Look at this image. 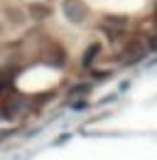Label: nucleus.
Masks as SVG:
<instances>
[{"mask_svg": "<svg viewBox=\"0 0 157 160\" xmlns=\"http://www.w3.org/2000/svg\"><path fill=\"white\" fill-rule=\"evenodd\" d=\"M27 15H30V20L39 22V20H44V18L52 15V8L44 5V2H30V5H27Z\"/></svg>", "mask_w": 157, "mask_h": 160, "instance_id": "2", "label": "nucleus"}, {"mask_svg": "<svg viewBox=\"0 0 157 160\" xmlns=\"http://www.w3.org/2000/svg\"><path fill=\"white\" fill-rule=\"evenodd\" d=\"M5 15H7V20L12 18V25H20V22H22V18H20V10H17V8H5Z\"/></svg>", "mask_w": 157, "mask_h": 160, "instance_id": "3", "label": "nucleus"}, {"mask_svg": "<svg viewBox=\"0 0 157 160\" xmlns=\"http://www.w3.org/2000/svg\"><path fill=\"white\" fill-rule=\"evenodd\" d=\"M61 10H64V18L71 22V25H81V22L86 20V15H88V10H86V5L81 0H64L61 2Z\"/></svg>", "mask_w": 157, "mask_h": 160, "instance_id": "1", "label": "nucleus"}]
</instances>
